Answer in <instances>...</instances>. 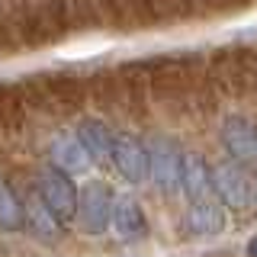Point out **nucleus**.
Returning <instances> with one entry per match:
<instances>
[{"mask_svg": "<svg viewBox=\"0 0 257 257\" xmlns=\"http://www.w3.org/2000/svg\"><path fill=\"white\" fill-rule=\"evenodd\" d=\"M39 199L48 206V212L58 222H71L77 215V187L71 180V174L58 171L55 164L39 171Z\"/></svg>", "mask_w": 257, "mask_h": 257, "instance_id": "obj_1", "label": "nucleus"}, {"mask_svg": "<svg viewBox=\"0 0 257 257\" xmlns=\"http://www.w3.org/2000/svg\"><path fill=\"white\" fill-rule=\"evenodd\" d=\"M112 196L106 180H90L84 190H77V222L87 235H103L112 219Z\"/></svg>", "mask_w": 257, "mask_h": 257, "instance_id": "obj_2", "label": "nucleus"}, {"mask_svg": "<svg viewBox=\"0 0 257 257\" xmlns=\"http://www.w3.org/2000/svg\"><path fill=\"white\" fill-rule=\"evenodd\" d=\"M180 161L183 155L177 151L174 142L155 139L148 145V177L158 183V190H164V193L180 190Z\"/></svg>", "mask_w": 257, "mask_h": 257, "instance_id": "obj_3", "label": "nucleus"}, {"mask_svg": "<svg viewBox=\"0 0 257 257\" xmlns=\"http://www.w3.org/2000/svg\"><path fill=\"white\" fill-rule=\"evenodd\" d=\"M112 167L125 177L128 183H145L148 177V148L135 139V135H112V148H109Z\"/></svg>", "mask_w": 257, "mask_h": 257, "instance_id": "obj_4", "label": "nucleus"}, {"mask_svg": "<svg viewBox=\"0 0 257 257\" xmlns=\"http://www.w3.org/2000/svg\"><path fill=\"white\" fill-rule=\"evenodd\" d=\"M212 190L222 196L225 206L231 209H244L247 203H254V183L247 180V174L235 164H219L212 171Z\"/></svg>", "mask_w": 257, "mask_h": 257, "instance_id": "obj_5", "label": "nucleus"}, {"mask_svg": "<svg viewBox=\"0 0 257 257\" xmlns=\"http://www.w3.org/2000/svg\"><path fill=\"white\" fill-rule=\"evenodd\" d=\"M222 145L238 161H257V125L241 116H228L222 122Z\"/></svg>", "mask_w": 257, "mask_h": 257, "instance_id": "obj_6", "label": "nucleus"}, {"mask_svg": "<svg viewBox=\"0 0 257 257\" xmlns=\"http://www.w3.org/2000/svg\"><path fill=\"white\" fill-rule=\"evenodd\" d=\"M112 231H116L122 241H139L145 231H148V222H145V212L142 206L135 203L132 196H119L116 203H112Z\"/></svg>", "mask_w": 257, "mask_h": 257, "instance_id": "obj_7", "label": "nucleus"}, {"mask_svg": "<svg viewBox=\"0 0 257 257\" xmlns=\"http://www.w3.org/2000/svg\"><path fill=\"white\" fill-rule=\"evenodd\" d=\"M180 190L187 193L193 203L206 199V193L212 190V171L206 167V161L199 155H183V161H180Z\"/></svg>", "mask_w": 257, "mask_h": 257, "instance_id": "obj_8", "label": "nucleus"}, {"mask_svg": "<svg viewBox=\"0 0 257 257\" xmlns=\"http://www.w3.org/2000/svg\"><path fill=\"white\" fill-rule=\"evenodd\" d=\"M52 164L64 174H84L90 167V155L84 151V145L77 142V135H58L52 142Z\"/></svg>", "mask_w": 257, "mask_h": 257, "instance_id": "obj_9", "label": "nucleus"}, {"mask_svg": "<svg viewBox=\"0 0 257 257\" xmlns=\"http://www.w3.org/2000/svg\"><path fill=\"white\" fill-rule=\"evenodd\" d=\"M187 228L193 235H222L225 231V212L219 203H209V199H199L187 209Z\"/></svg>", "mask_w": 257, "mask_h": 257, "instance_id": "obj_10", "label": "nucleus"}, {"mask_svg": "<svg viewBox=\"0 0 257 257\" xmlns=\"http://www.w3.org/2000/svg\"><path fill=\"white\" fill-rule=\"evenodd\" d=\"M74 135H77V142L84 145V151L90 155V161H106L109 158L112 135H109V128L103 125L100 119H84Z\"/></svg>", "mask_w": 257, "mask_h": 257, "instance_id": "obj_11", "label": "nucleus"}, {"mask_svg": "<svg viewBox=\"0 0 257 257\" xmlns=\"http://www.w3.org/2000/svg\"><path fill=\"white\" fill-rule=\"evenodd\" d=\"M23 212H26V225L32 228V235H39V238H45V241H52L55 235H58V225L61 222L48 212V206L39 199V193L29 199L26 206H23Z\"/></svg>", "mask_w": 257, "mask_h": 257, "instance_id": "obj_12", "label": "nucleus"}, {"mask_svg": "<svg viewBox=\"0 0 257 257\" xmlns=\"http://www.w3.org/2000/svg\"><path fill=\"white\" fill-rule=\"evenodd\" d=\"M26 225V212H23L20 196L10 190V183L0 177V228L4 231H20Z\"/></svg>", "mask_w": 257, "mask_h": 257, "instance_id": "obj_13", "label": "nucleus"}, {"mask_svg": "<svg viewBox=\"0 0 257 257\" xmlns=\"http://www.w3.org/2000/svg\"><path fill=\"white\" fill-rule=\"evenodd\" d=\"M247 257H257V235L247 241Z\"/></svg>", "mask_w": 257, "mask_h": 257, "instance_id": "obj_14", "label": "nucleus"}, {"mask_svg": "<svg viewBox=\"0 0 257 257\" xmlns=\"http://www.w3.org/2000/svg\"><path fill=\"white\" fill-rule=\"evenodd\" d=\"M254 203H257V183H254Z\"/></svg>", "mask_w": 257, "mask_h": 257, "instance_id": "obj_15", "label": "nucleus"}]
</instances>
